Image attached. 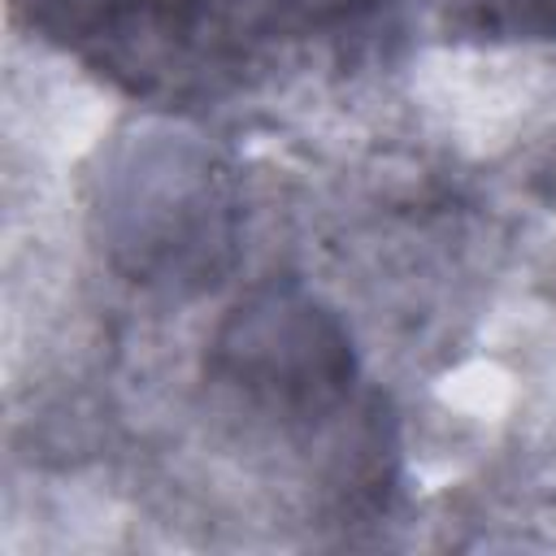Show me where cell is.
Listing matches in <instances>:
<instances>
[{"instance_id":"obj_1","label":"cell","mask_w":556,"mask_h":556,"mask_svg":"<svg viewBox=\"0 0 556 556\" xmlns=\"http://www.w3.org/2000/svg\"><path fill=\"white\" fill-rule=\"evenodd\" d=\"M213 378L243 395V404L274 417H317L343 400L352 382V352L330 313L300 295H256L213 343Z\"/></svg>"}]
</instances>
